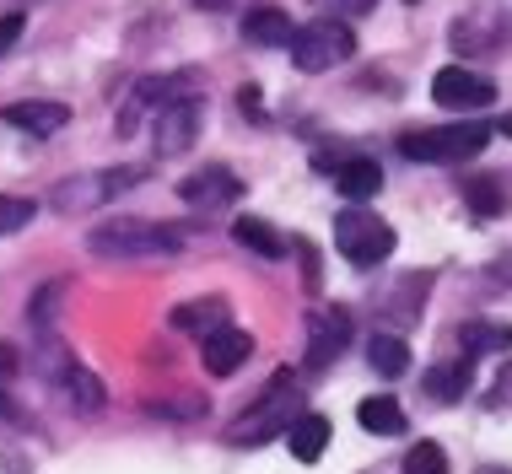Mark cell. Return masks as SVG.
I'll list each match as a JSON object with an SVG mask.
<instances>
[{"label": "cell", "mask_w": 512, "mask_h": 474, "mask_svg": "<svg viewBox=\"0 0 512 474\" xmlns=\"http://www.w3.org/2000/svg\"><path fill=\"white\" fill-rule=\"evenodd\" d=\"M297 394H302V388H297L292 372H275V378L265 383V394H259L238 421H232V442H265V437H275V431H292Z\"/></svg>", "instance_id": "6da1fadb"}, {"label": "cell", "mask_w": 512, "mask_h": 474, "mask_svg": "<svg viewBox=\"0 0 512 474\" xmlns=\"http://www.w3.org/2000/svg\"><path fill=\"white\" fill-rule=\"evenodd\" d=\"M491 141V124H442V130H410L399 135V151L410 162H469Z\"/></svg>", "instance_id": "7a4b0ae2"}, {"label": "cell", "mask_w": 512, "mask_h": 474, "mask_svg": "<svg viewBox=\"0 0 512 474\" xmlns=\"http://www.w3.org/2000/svg\"><path fill=\"white\" fill-rule=\"evenodd\" d=\"M87 248L98 259H157V254H178V232L146 227V221H108V227L87 237Z\"/></svg>", "instance_id": "3957f363"}, {"label": "cell", "mask_w": 512, "mask_h": 474, "mask_svg": "<svg viewBox=\"0 0 512 474\" xmlns=\"http://www.w3.org/2000/svg\"><path fill=\"white\" fill-rule=\"evenodd\" d=\"M351 54H356V38L340 17H318L308 27H297V38H292V65L308 71V76L335 71V65H345Z\"/></svg>", "instance_id": "277c9868"}, {"label": "cell", "mask_w": 512, "mask_h": 474, "mask_svg": "<svg viewBox=\"0 0 512 474\" xmlns=\"http://www.w3.org/2000/svg\"><path fill=\"white\" fill-rule=\"evenodd\" d=\"M394 243H399V237H394V227L383 216H367V211H340L335 216V248L356 264V270L389 259Z\"/></svg>", "instance_id": "5b68a950"}, {"label": "cell", "mask_w": 512, "mask_h": 474, "mask_svg": "<svg viewBox=\"0 0 512 474\" xmlns=\"http://www.w3.org/2000/svg\"><path fill=\"white\" fill-rule=\"evenodd\" d=\"M178 97H195V71H178V76H146L135 81L130 97H124L119 108V135H130L135 124H141L146 114H162L168 103H178Z\"/></svg>", "instance_id": "8992f818"}, {"label": "cell", "mask_w": 512, "mask_h": 474, "mask_svg": "<svg viewBox=\"0 0 512 474\" xmlns=\"http://www.w3.org/2000/svg\"><path fill=\"white\" fill-rule=\"evenodd\" d=\"M200 124H205L200 92L195 97H178V103H168L162 114H151V146H157V157H184V151L195 146Z\"/></svg>", "instance_id": "52a82bcc"}, {"label": "cell", "mask_w": 512, "mask_h": 474, "mask_svg": "<svg viewBox=\"0 0 512 474\" xmlns=\"http://www.w3.org/2000/svg\"><path fill=\"white\" fill-rule=\"evenodd\" d=\"M432 97L437 108H453V114H475V108H486L496 87L480 71H464V65H442V71L432 76Z\"/></svg>", "instance_id": "ba28073f"}, {"label": "cell", "mask_w": 512, "mask_h": 474, "mask_svg": "<svg viewBox=\"0 0 512 474\" xmlns=\"http://www.w3.org/2000/svg\"><path fill=\"white\" fill-rule=\"evenodd\" d=\"M135 173H141V167H124V173H98V178H71V184H60L49 200L60 205V211H71V216H76V211H92V205L114 200L119 189H130Z\"/></svg>", "instance_id": "9c48e42d"}, {"label": "cell", "mask_w": 512, "mask_h": 474, "mask_svg": "<svg viewBox=\"0 0 512 474\" xmlns=\"http://www.w3.org/2000/svg\"><path fill=\"white\" fill-rule=\"evenodd\" d=\"M200 356H205V372H211V378H232V372L254 356V334L227 324V329H216L211 340H200Z\"/></svg>", "instance_id": "30bf717a"}, {"label": "cell", "mask_w": 512, "mask_h": 474, "mask_svg": "<svg viewBox=\"0 0 512 474\" xmlns=\"http://www.w3.org/2000/svg\"><path fill=\"white\" fill-rule=\"evenodd\" d=\"M178 194H184V205H232L243 194V184H238V173L232 167H205V173H189L184 184H178Z\"/></svg>", "instance_id": "8fae6325"}, {"label": "cell", "mask_w": 512, "mask_h": 474, "mask_svg": "<svg viewBox=\"0 0 512 474\" xmlns=\"http://www.w3.org/2000/svg\"><path fill=\"white\" fill-rule=\"evenodd\" d=\"M345 334H351V318L340 308L329 313H313V334H308V372H324L329 361L345 351Z\"/></svg>", "instance_id": "7c38bea8"}, {"label": "cell", "mask_w": 512, "mask_h": 474, "mask_svg": "<svg viewBox=\"0 0 512 474\" xmlns=\"http://www.w3.org/2000/svg\"><path fill=\"white\" fill-rule=\"evenodd\" d=\"M0 119L17 124V130H27V135H54V130L71 124V108H65V103H44V97H27V103H6V108H0Z\"/></svg>", "instance_id": "4fadbf2b"}, {"label": "cell", "mask_w": 512, "mask_h": 474, "mask_svg": "<svg viewBox=\"0 0 512 474\" xmlns=\"http://www.w3.org/2000/svg\"><path fill=\"white\" fill-rule=\"evenodd\" d=\"M243 38H248V44H259V49H292L297 27H292L286 11L259 6V11H248V17H243Z\"/></svg>", "instance_id": "5bb4252c"}, {"label": "cell", "mask_w": 512, "mask_h": 474, "mask_svg": "<svg viewBox=\"0 0 512 474\" xmlns=\"http://www.w3.org/2000/svg\"><path fill=\"white\" fill-rule=\"evenodd\" d=\"M173 329L195 334V340H211L216 329H227V302H221V297L184 302V308H173Z\"/></svg>", "instance_id": "9a60e30c"}, {"label": "cell", "mask_w": 512, "mask_h": 474, "mask_svg": "<svg viewBox=\"0 0 512 474\" xmlns=\"http://www.w3.org/2000/svg\"><path fill=\"white\" fill-rule=\"evenodd\" d=\"M335 189H340L351 205H362V200H372V194L383 189V167H378V162H367V157L340 162V167H335Z\"/></svg>", "instance_id": "2e32d148"}, {"label": "cell", "mask_w": 512, "mask_h": 474, "mask_svg": "<svg viewBox=\"0 0 512 474\" xmlns=\"http://www.w3.org/2000/svg\"><path fill=\"white\" fill-rule=\"evenodd\" d=\"M329 431H335V426H329L318 410H308V415H297V421H292L286 442H292V453L302 458V464H318V458H324V448H329Z\"/></svg>", "instance_id": "e0dca14e"}, {"label": "cell", "mask_w": 512, "mask_h": 474, "mask_svg": "<svg viewBox=\"0 0 512 474\" xmlns=\"http://www.w3.org/2000/svg\"><path fill=\"white\" fill-rule=\"evenodd\" d=\"M453 38H459V49H496L502 44V11L496 6H486V11H475V17H464V22H453Z\"/></svg>", "instance_id": "ac0fdd59"}, {"label": "cell", "mask_w": 512, "mask_h": 474, "mask_svg": "<svg viewBox=\"0 0 512 474\" xmlns=\"http://www.w3.org/2000/svg\"><path fill=\"white\" fill-rule=\"evenodd\" d=\"M232 237H238L243 248H254L259 259H286V248H292L281 232L270 227V221H259V216H238V221H232Z\"/></svg>", "instance_id": "d6986e66"}, {"label": "cell", "mask_w": 512, "mask_h": 474, "mask_svg": "<svg viewBox=\"0 0 512 474\" xmlns=\"http://www.w3.org/2000/svg\"><path fill=\"white\" fill-rule=\"evenodd\" d=\"M356 421L367 431H378V437H399V431H405V410H399L394 394H372V399L356 404Z\"/></svg>", "instance_id": "ffe728a7"}, {"label": "cell", "mask_w": 512, "mask_h": 474, "mask_svg": "<svg viewBox=\"0 0 512 474\" xmlns=\"http://www.w3.org/2000/svg\"><path fill=\"white\" fill-rule=\"evenodd\" d=\"M367 361H372V372H383V378H405L410 372V345L394 340V334H378V340L367 345Z\"/></svg>", "instance_id": "44dd1931"}, {"label": "cell", "mask_w": 512, "mask_h": 474, "mask_svg": "<svg viewBox=\"0 0 512 474\" xmlns=\"http://www.w3.org/2000/svg\"><path fill=\"white\" fill-rule=\"evenodd\" d=\"M426 388H432L437 404L464 399V388H469V356L464 361H448V367H432V372H426Z\"/></svg>", "instance_id": "7402d4cb"}, {"label": "cell", "mask_w": 512, "mask_h": 474, "mask_svg": "<svg viewBox=\"0 0 512 474\" xmlns=\"http://www.w3.org/2000/svg\"><path fill=\"white\" fill-rule=\"evenodd\" d=\"M464 200H469V211H475L480 221L502 216V189H496V178H486V173L464 178Z\"/></svg>", "instance_id": "603a6c76"}, {"label": "cell", "mask_w": 512, "mask_h": 474, "mask_svg": "<svg viewBox=\"0 0 512 474\" xmlns=\"http://www.w3.org/2000/svg\"><path fill=\"white\" fill-rule=\"evenodd\" d=\"M459 340H464V356H480V351H502V345H512V329L507 324H464Z\"/></svg>", "instance_id": "cb8c5ba5"}, {"label": "cell", "mask_w": 512, "mask_h": 474, "mask_svg": "<svg viewBox=\"0 0 512 474\" xmlns=\"http://www.w3.org/2000/svg\"><path fill=\"white\" fill-rule=\"evenodd\" d=\"M405 474H448V453L437 442H415L405 453Z\"/></svg>", "instance_id": "d4e9b609"}, {"label": "cell", "mask_w": 512, "mask_h": 474, "mask_svg": "<svg viewBox=\"0 0 512 474\" xmlns=\"http://www.w3.org/2000/svg\"><path fill=\"white\" fill-rule=\"evenodd\" d=\"M33 216H38V205H33V200H17V194H0V237L22 232Z\"/></svg>", "instance_id": "484cf974"}, {"label": "cell", "mask_w": 512, "mask_h": 474, "mask_svg": "<svg viewBox=\"0 0 512 474\" xmlns=\"http://www.w3.org/2000/svg\"><path fill=\"white\" fill-rule=\"evenodd\" d=\"M65 388H71V399H76V404H87V410H98V404H103L98 378H92V372H81V367L65 372Z\"/></svg>", "instance_id": "4316f807"}, {"label": "cell", "mask_w": 512, "mask_h": 474, "mask_svg": "<svg viewBox=\"0 0 512 474\" xmlns=\"http://www.w3.org/2000/svg\"><path fill=\"white\" fill-rule=\"evenodd\" d=\"M318 11H329V17H367V11H378V0H313Z\"/></svg>", "instance_id": "83f0119b"}, {"label": "cell", "mask_w": 512, "mask_h": 474, "mask_svg": "<svg viewBox=\"0 0 512 474\" xmlns=\"http://www.w3.org/2000/svg\"><path fill=\"white\" fill-rule=\"evenodd\" d=\"M22 27H27V17H22V11H11V17H0V54H6V49L22 38Z\"/></svg>", "instance_id": "f1b7e54d"}, {"label": "cell", "mask_w": 512, "mask_h": 474, "mask_svg": "<svg viewBox=\"0 0 512 474\" xmlns=\"http://www.w3.org/2000/svg\"><path fill=\"white\" fill-rule=\"evenodd\" d=\"M496 388H502V399H512V367L502 372V378H496Z\"/></svg>", "instance_id": "f546056e"}, {"label": "cell", "mask_w": 512, "mask_h": 474, "mask_svg": "<svg viewBox=\"0 0 512 474\" xmlns=\"http://www.w3.org/2000/svg\"><path fill=\"white\" fill-rule=\"evenodd\" d=\"M496 130H502V135H512V114H507V119H502V124H496Z\"/></svg>", "instance_id": "4dcf8cb0"}]
</instances>
